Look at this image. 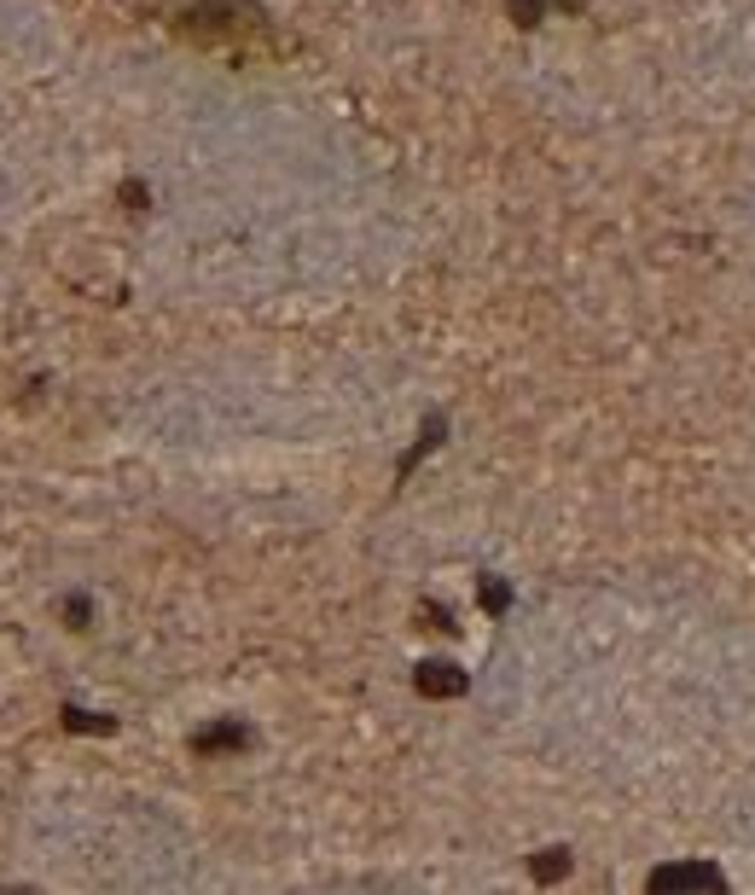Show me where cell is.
Masks as SVG:
<instances>
[{
  "label": "cell",
  "instance_id": "cell-1",
  "mask_svg": "<svg viewBox=\"0 0 755 895\" xmlns=\"http://www.w3.org/2000/svg\"><path fill=\"white\" fill-rule=\"evenodd\" d=\"M650 889H726V878H721V866H703V861H681V866H657V873L645 878Z\"/></svg>",
  "mask_w": 755,
  "mask_h": 895
},
{
  "label": "cell",
  "instance_id": "cell-2",
  "mask_svg": "<svg viewBox=\"0 0 755 895\" xmlns=\"http://www.w3.org/2000/svg\"><path fill=\"white\" fill-rule=\"evenodd\" d=\"M413 686H419L425 698H459L471 680H465V669H459V663H448V657H430V663H419V669H413Z\"/></svg>",
  "mask_w": 755,
  "mask_h": 895
},
{
  "label": "cell",
  "instance_id": "cell-3",
  "mask_svg": "<svg viewBox=\"0 0 755 895\" xmlns=\"http://www.w3.org/2000/svg\"><path fill=\"white\" fill-rule=\"evenodd\" d=\"M192 750H198V756L250 750V727H245V722H216V727H198V733H192Z\"/></svg>",
  "mask_w": 755,
  "mask_h": 895
},
{
  "label": "cell",
  "instance_id": "cell-4",
  "mask_svg": "<svg viewBox=\"0 0 755 895\" xmlns=\"http://www.w3.org/2000/svg\"><path fill=\"white\" fill-rule=\"evenodd\" d=\"M59 722H64L70 733H117V715H93V709H82V704H64Z\"/></svg>",
  "mask_w": 755,
  "mask_h": 895
},
{
  "label": "cell",
  "instance_id": "cell-5",
  "mask_svg": "<svg viewBox=\"0 0 755 895\" xmlns=\"http://www.w3.org/2000/svg\"><path fill=\"white\" fill-rule=\"evenodd\" d=\"M529 873H535L540 884H553V878H564V873H569V849H540V855L529 861Z\"/></svg>",
  "mask_w": 755,
  "mask_h": 895
},
{
  "label": "cell",
  "instance_id": "cell-6",
  "mask_svg": "<svg viewBox=\"0 0 755 895\" xmlns=\"http://www.w3.org/2000/svg\"><path fill=\"white\" fill-rule=\"evenodd\" d=\"M506 12H511L517 30H535V23L546 18V0H506Z\"/></svg>",
  "mask_w": 755,
  "mask_h": 895
},
{
  "label": "cell",
  "instance_id": "cell-7",
  "mask_svg": "<svg viewBox=\"0 0 755 895\" xmlns=\"http://www.w3.org/2000/svg\"><path fill=\"white\" fill-rule=\"evenodd\" d=\"M436 442H441V419H425V437H419V448H413V454L401 459V477H407L413 466H419V459H425V454H430Z\"/></svg>",
  "mask_w": 755,
  "mask_h": 895
},
{
  "label": "cell",
  "instance_id": "cell-8",
  "mask_svg": "<svg viewBox=\"0 0 755 895\" xmlns=\"http://www.w3.org/2000/svg\"><path fill=\"white\" fill-rule=\"evenodd\" d=\"M477 594H483V610H494V617H500V610L511 605V587H506V581H494V576H483Z\"/></svg>",
  "mask_w": 755,
  "mask_h": 895
},
{
  "label": "cell",
  "instance_id": "cell-9",
  "mask_svg": "<svg viewBox=\"0 0 755 895\" xmlns=\"http://www.w3.org/2000/svg\"><path fill=\"white\" fill-rule=\"evenodd\" d=\"M64 617H70V628H88L93 610H88V599H64Z\"/></svg>",
  "mask_w": 755,
  "mask_h": 895
},
{
  "label": "cell",
  "instance_id": "cell-10",
  "mask_svg": "<svg viewBox=\"0 0 755 895\" xmlns=\"http://www.w3.org/2000/svg\"><path fill=\"white\" fill-rule=\"evenodd\" d=\"M122 203H128V210H146V187L128 181V187H122Z\"/></svg>",
  "mask_w": 755,
  "mask_h": 895
},
{
  "label": "cell",
  "instance_id": "cell-11",
  "mask_svg": "<svg viewBox=\"0 0 755 895\" xmlns=\"http://www.w3.org/2000/svg\"><path fill=\"white\" fill-rule=\"evenodd\" d=\"M558 7H564V12H582V7H587V0H558Z\"/></svg>",
  "mask_w": 755,
  "mask_h": 895
}]
</instances>
